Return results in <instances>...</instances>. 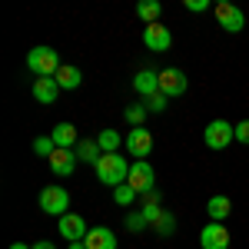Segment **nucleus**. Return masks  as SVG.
Segmentation results:
<instances>
[{
    "instance_id": "obj_1",
    "label": "nucleus",
    "mask_w": 249,
    "mask_h": 249,
    "mask_svg": "<svg viewBox=\"0 0 249 249\" xmlns=\"http://www.w3.org/2000/svg\"><path fill=\"white\" fill-rule=\"evenodd\" d=\"M96 176H100V183L103 186H123L126 179H130V166H126V160L120 153H103L100 160H96Z\"/></svg>"
},
{
    "instance_id": "obj_2",
    "label": "nucleus",
    "mask_w": 249,
    "mask_h": 249,
    "mask_svg": "<svg viewBox=\"0 0 249 249\" xmlns=\"http://www.w3.org/2000/svg\"><path fill=\"white\" fill-rule=\"evenodd\" d=\"M60 53L53 50V47H34L30 53H27V70L34 73V77H57L60 73Z\"/></svg>"
},
{
    "instance_id": "obj_3",
    "label": "nucleus",
    "mask_w": 249,
    "mask_h": 249,
    "mask_svg": "<svg viewBox=\"0 0 249 249\" xmlns=\"http://www.w3.org/2000/svg\"><path fill=\"white\" fill-rule=\"evenodd\" d=\"M40 210L47 213V216H67L70 213V193L63 190V186H47V190L40 193Z\"/></svg>"
},
{
    "instance_id": "obj_4",
    "label": "nucleus",
    "mask_w": 249,
    "mask_h": 249,
    "mask_svg": "<svg viewBox=\"0 0 249 249\" xmlns=\"http://www.w3.org/2000/svg\"><path fill=\"white\" fill-rule=\"evenodd\" d=\"M213 14H216V23L226 30V34H239L243 27H246V17H243V10L230 3V0H219L216 7H213Z\"/></svg>"
},
{
    "instance_id": "obj_5",
    "label": "nucleus",
    "mask_w": 249,
    "mask_h": 249,
    "mask_svg": "<svg viewBox=\"0 0 249 249\" xmlns=\"http://www.w3.org/2000/svg\"><path fill=\"white\" fill-rule=\"evenodd\" d=\"M203 140H206V146H210V150H226L232 140H236V126L226 123V120H213V123H206Z\"/></svg>"
},
{
    "instance_id": "obj_6",
    "label": "nucleus",
    "mask_w": 249,
    "mask_h": 249,
    "mask_svg": "<svg viewBox=\"0 0 249 249\" xmlns=\"http://www.w3.org/2000/svg\"><path fill=\"white\" fill-rule=\"evenodd\" d=\"M130 186H133L140 196H146V193H153L156 186V173L153 166L146 163V160H136V163H130V179H126Z\"/></svg>"
},
{
    "instance_id": "obj_7",
    "label": "nucleus",
    "mask_w": 249,
    "mask_h": 249,
    "mask_svg": "<svg viewBox=\"0 0 249 249\" xmlns=\"http://www.w3.org/2000/svg\"><path fill=\"white\" fill-rule=\"evenodd\" d=\"M186 87H190V80L183 70H176V67H166V70H160V93L166 96H183L186 93Z\"/></svg>"
},
{
    "instance_id": "obj_8",
    "label": "nucleus",
    "mask_w": 249,
    "mask_h": 249,
    "mask_svg": "<svg viewBox=\"0 0 249 249\" xmlns=\"http://www.w3.org/2000/svg\"><path fill=\"white\" fill-rule=\"evenodd\" d=\"M126 153L133 156V160H146V156L153 153V133L146 130V126H136L126 133Z\"/></svg>"
},
{
    "instance_id": "obj_9",
    "label": "nucleus",
    "mask_w": 249,
    "mask_h": 249,
    "mask_svg": "<svg viewBox=\"0 0 249 249\" xmlns=\"http://www.w3.org/2000/svg\"><path fill=\"white\" fill-rule=\"evenodd\" d=\"M230 243H232V236L223 223H206L203 232H199V246L203 249H230Z\"/></svg>"
},
{
    "instance_id": "obj_10",
    "label": "nucleus",
    "mask_w": 249,
    "mask_h": 249,
    "mask_svg": "<svg viewBox=\"0 0 249 249\" xmlns=\"http://www.w3.org/2000/svg\"><path fill=\"white\" fill-rule=\"evenodd\" d=\"M143 43H146V50H153V53H166L173 47V34L163 23H150V27H143Z\"/></svg>"
},
{
    "instance_id": "obj_11",
    "label": "nucleus",
    "mask_w": 249,
    "mask_h": 249,
    "mask_svg": "<svg viewBox=\"0 0 249 249\" xmlns=\"http://www.w3.org/2000/svg\"><path fill=\"white\" fill-rule=\"evenodd\" d=\"M57 230H60V236H63V239H70V243H83V239H87V232H90L80 213H67V216H60Z\"/></svg>"
},
{
    "instance_id": "obj_12",
    "label": "nucleus",
    "mask_w": 249,
    "mask_h": 249,
    "mask_svg": "<svg viewBox=\"0 0 249 249\" xmlns=\"http://www.w3.org/2000/svg\"><path fill=\"white\" fill-rule=\"evenodd\" d=\"M47 163H50V173H53V176H60V179H63V176H70V173L77 170V153H73V150H53V156H50V160H47Z\"/></svg>"
},
{
    "instance_id": "obj_13",
    "label": "nucleus",
    "mask_w": 249,
    "mask_h": 249,
    "mask_svg": "<svg viewBox=\"0 0 249 249\" xmlns=\"http://www.w3.org/2000/svg\"><path fill=\"white\" fill-rule=\"evenodd\" d=\"M30 93H34V100H37V103H47V107H50V103L60 96V83L53 77H40V80H34Z\"/></svg>"
},
{
    "instance_id": "obj_14",
    "label": "nucleus",
    "mask_w": 249,
    "mask_h": 249,
    "mask_svg": "<svg viewBox=\"0 0 249 249\" xmlns=\"http://www.w3.org/2000/svg\"><path fill=\"white\" fill-rule=\"evenodd\" d=\"M87 249H116V232L107 230V226H96V230L87 232Z\"/></svg>"
},
{
    "instance_id": "obj_15",
    "label": "nucleus",
    "mask_w": 249,
    "mask_h": 249,
    "mask_svg": "<svg viewBox=\"0 0 249 249\" xmlns=\"http://www.w3.org/2000/svg\"><path fill=\"white\" fill-rule=\"evenodd\" d=\"M133 90L140 96H153V93H160V73L156 70H140L133 77Z\"/></svg>"
},
{
    "instance_id": "obj_16",
    "label": "nucleus",
    "mask_w": 249,
    "mask_h": 249,
    "mask_svg": "<svg viewBox=\"0 0 249 249\" xmlns=\"http://www.w3.org/2000/svg\"><path fill=\"white\" fill-rule=\"evenodd\" d=\"M50 136H53V143H57L60 150H77V143H80L77 126H73V123H57Z\"/></svg>"
},
{
    "instance_id": "obj_17",
    "label": "nucleus",
    "mask_w": 249,
    "mask_h": 249,
    "mask_svg": "<svg viewBox=\"0 0 249 249\" xmlns=\"http://www.w3.org/2000/svg\"><path fill=\"white\" fill-rule=\"evenodd\" d=\"M206 213H210L213 223H223L226 216H232V199H230V196H210Z\"/></svg>"
},
{
    "instance_id": "obj_18",
    "label": "nucleus",
    "mask_w": 249,
    "mask_h": 249,
    "mask_svg": "<svg viewBox=\"0 0 249 249\" xmlns=\"http://www.w3.org/2000/svg\"><path fill=\"white\" fill-rule=\"evenodd\" d=\"M73 153H77L80 163H93V166H96V160L103 156V150H100V143H96V140H80Z\"/></svg>"
},
{
    "instance_id": "obj_19",
    "label": "nucleus",
    "mask_w": 249,
    "mask_h": 249,
    "mask_svg": "<svg viewBox=\"0 0 249 249\" xmlns=\"http://www.w3.org/2000/svg\"><path fill=\"white\" fill-rule=\"evenodd\" d=\"M53 80L60 83V90H77L80 83H83V73H80L77 67H60V73Z\"/></svg>"
},
{
    "instance_id": "obj_20",
    "label": "nucleus",
    "mask_w": 249,
    "mask_h": 249,
    "mask_svg": "<svg viewBox=\"0 0 249 249\" xmlns=\"http://www.w3.org/2000/svg\"><path fill=\"white\" fill-rule=\"evenodd\" d=\"M160 14H163V7H160V0H143V3L136 7V17L143 20L146 27H150V23H160Z\"/></svg>"
},
{
    "instance_id": "obj_21",
    "label": "nucleus",
    "mask_w": 249,
    "mask_h": 249,
    "mask_svg": "<svg viewBox=\"0 0 249 249\" xmlns=\"http://www.w3.org/2000/svg\"><path fill=\"white\" fill-rule=\"evenodd\" d=\"M96 143H100V150H103V153H120V146H123V136L116 133V130H100Z\"/></svg>"
},
{
    "instance_id": "obj_22",
    "label": "nucleus",
    "mask_w": 249,
    "mask_h": 249,
    "mask_svg": "<svg viewBox=\"0 0 249 249\" xmlns=\"http://www.w3.org/2000/svg\"><path fill=\"white\" fill-rule=\"evenodd\" d=\"M136 196H140V193H136L133 186H130V183H123V186H116V190H113L116 206H123V210H126V206H133V199H136Z\"/></svg>"
},
{
    "instance_id": "obj_23",
    "label": "nucleus",
    "mask_w": 249,
    "mask_h": 249,
    "mask_svg": "<svg viewBox=\"0 0 249 249\" xmlns=\"http://www.w3.org/2000/svg\"><path fill=\"white\" fill-rule=\"evenodd\" d=\"M126 123H130V126H143V120H146V107H143V103H133V107H126Z\"/></svg>"
},
{
    "instance_id": "obj_24",
    "label": "nucleus",
    "mask_w": 249,
    "mask_h": 249,
    "mask_svg": "<svg viewBox=\"0 0 249 249\" xmlns=\"http://www.w3.org/2000/svg\"><path fill=\"white\" fill-rule=\"evenodd\" d=\"M53 150H57L53 136H37V140H34V153H37V156H47V160H50Z\"/></svg>"
},
{
    "instance_id": "obj_25",
    "label": "nucleus",
    "mask_w": 249,
    "mask_h": 249,
    "mask_svg": "<svg viewBox=\"0 0 249 249\" xmlns=\"http://www.w3.org/2000/svg\"><path fill=\"white\" fill-rule=\"evenodd\" d=\"M150 226H153V232H160V236H170V232H173V216H170V213H160Z\"/></svg>"
},
{
    "instance_id": "obj_26",
    "label": "nucleus",
    "mask_w": 249,
    "mask_h": 249,
    "mask_svg": "<svg viewBox=\"0 0 249 249\" xmlns=\"http://www.w3.org/2000/svg\"><path fill=\"white\" fill-rule=\"evenodd\" d=\"M143 107H146V113H163V110H166V96L163 93L143 96Z\"/></svg>"
},
{
    "instance_id": "obj_27",
    "label": "nucleus",
    "mask_w": 249,
    "mask_h": 249,
    "mask_svg": "<svg viewBox=\"0 0 249 249\" xmlns=\"http://www.w3.org/2000/svg\"><path fill=\"white\" fill-rule=\"evenodd\" d=\"M146 226H150V223H146L143 213H130V216H126V230H130V232H143Z\"/></svg>"
},
{
    "instance_id": "obj_28",
    "label": "nucleus",
    "mask_w": 249,
    "mask_h": 249,
    "mask_svg": "<svg viewBox=\"0 0 249 249\" xmlns=\"http://www.w3.org/2000/svg\"><path fill=\"white\" fill-rule=\"evenodd\" d=\"M236 140L249 146V120H243V123H236Z\"/></svg>"
},
{
    "instance_id": "obj_29",
    "label": "nucleus",
    "mask_w": 249,
    "mask_h": 249,
    "mask_svg": "<svg viewBox=\"0 0 249 249\" xmlns=\"http://www.w3.org/2000/svg\"><path fill=\"white\" fill-rule=\"evenodd\" d=\"M206 7H210V0H186V10L190 14H203Z\"/></svg>"
},
{
    "instance_id": "obj_30",
    "label": "nucleus",
    "mask_w": 249,
    "mask_h": 249,
    "mask_svg": "<svg viewBox=\"0 0 249 249\" xmlns=\"http://www.w3.org/2000/svg\"><path fill=\"white\" fill-rule=\"evenodd\" d=\"M34 249H57L53 243H47V239H40V243H34Z\"/></svg>"
},
{
    "instance_id": "obj_31",
    "label": "nucleus",
    "mask_w": 249,
    "mask_h": 249,
    "mask_svg": "<svg viewBox=\"0 0 249 249\" xmlns=\"http://www.w3.org/2000/svg\"><path fill=\"white\" fill-rule=\"evenodd\" d=\"M10 249H34V246H27V243H14Z\"/></svg>"
},
{
    "instance_id": "obj_32",
    "label": "nucleus",
    "mask_w": 249,
    "mask_h": 249,
    "mask_svg": "<svg viewBox=\"0 0 249 249\" xmlns=\"http://www.w3.org/2000/svg\"><path fill=\"white\" fill-rule=\"evenodd\" d=\"M70 249H87V243H70Z\"/></svg>"
}]
</instances>
